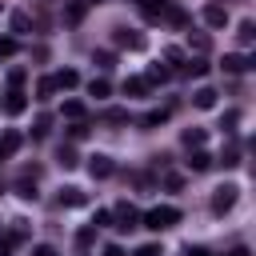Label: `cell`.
Wrapping results in <instances>:
<instances>
[{"label": "cell", "mask_w": 256, "mask_h": 256, "mask_svg": "<svg viewBox=\"0 0 256 256\" xmlns=\"http://www.w3.org/2000/svg\"><path fill=\"white\" fill-rule=\"evenodd\" d=\"M140 220H144V228H152V232H164V228L180 224V208H172V204H156V208H148Z\"/></svg>", "instance_id": "6da1fadb"}, {"label": "cell", "mask_w": 256, "mask_h": 256, "mask_svg": "<svg viewBox=\"0 0 256 256\" xmlns=\"http://www.w3.org/2000/svg\"><path fill=\"white\" fill-rule=\"evenodd\" d=\"M116 172V164H112V156H104V152H96V156H88V176L92 180H108Z\"/></svg>", "instance_id": "7a4b0ae2"}, {"label": "cell", "mask_w": 256, "mask_h": 256, "mask_svg": "<svg viewBox=\"0 0 256 256\" xmlns=\"http://www.w3.org/2000/svg\"><path fill=\"white\" fill-rule=\"evenodd\" d=\"M0 108H4L8 116H20V112L28 108V96H24L20 88H8V92H4V100H0Z\"/></svg>", "instance_id": "3957f363"}, {"label": "cell", "mask_w": 256, "mask_h": 256, "mask_svg": "<svg viewBox=\"0 0 256 256\" xmlns=\"http://www.w3.org/2000/svg\"><path fill=\"white\" fill-rule=\"evenodd\" d=\"M112 220H116L112 228H120V232H128V228H136V224H140V212H136L132 204H120V208L112 212Z\"/></svg>", "instance_id": "277c9868"}, {"label": "cell", "mask_w": 256, "mask_h": 256, "mask_svg": "<svg viewBox=\"0 0 256 256\" xmlns=\"http://www.w3.org/2000/svg\"><path fill=\"white\" fill-rule=\"evenodd\" d=\"M236 184H224V188H216V196H212V212H228L232 204H236Z\"/></svg>", "instance_id": "5b68a950"}, {"label": "cell", "mask_w": 256, "mask_h": 256, "mask_svg": "<svg viewBox=\"0 0 256 256\" xmlns=\"http://www.w3.org/2000/svg\"><path fill=\"white\" fill-rule=\"evenodd\" d=\"M52 84H56V92H72V88L80 84V72H76V68H60V72L52 76Z\"/></svg>", "instance_id": "8992f818"}, {"label": "cell", "mask_w": 256, "mask_h": 256, "mask_svg": "<svg viewBox=\"0 0 256 256\" xmlns=\"http://www.w3.org/2000/svg\"><path fill=\"white\" fill-rule=\"evenodd\" d=\"M112 40H116L120 48H132V52H140V48H144V36H140V32H128V28H116V36H112Z\"/></svg>", "instance_id": "52a82bcc"}, {"label": "cell", "mask_w": 256, "mask_h": 256, "mask_svg": "<svg viewBox=\"0 0 256 256\" xmlns=\"http://www.w3.org/2000/svg\"><path fill=\"white\" fill-rule=\"evenodd\" d=\"M204 24H208V28H224V24H228V8L208 4V8H204Z\"/></svg>", "instance_id": "ba28073f"}, {"label": "cell", "mask_w": 256, "mask_h": 256, "mask_svg": "<svg viewBox=\"0 0 256 256\" xmlns=\"http://www.w3.org/2000/svg\"><path fill=\"white\" fill-rule=\"evenodd\" d=\"M88 96H96V100H108V96H112V84H108L104 76H92V80H88Z\"/></svg>", "instance_id": "9c48e42d"}, {"label": "cell", "mask_w": 256, "mask_h": 256, "mask_svg": "<svg viewBox=\"0 0 256 256\" xmlns=\"http://www.w3.org/2000/svg\"><path fill=\"white\" fill-rule=\"evenodd\" d=\"M148 88H152V84H148L144 76H128V80H124V96H148Z\"/></svg>", "instance_id": "30bf717a"}, {"label": "cell", "mask_w": 256, "mask_h": 256, "mask_svg": "<svg viewBox=\"0 0 256 256\" xmlns=\"http://www.w3.org/2000/svg\"><path fill=\"white\" fill-rule=\"evenodd\" d=\"M84 12H88V0H72V4L64 8V20H68V24H80Z\"/></svg>", "instance_id": "8fae6325"}, {"label": "cell", "mask_w": 256, "mask_h": 256, "mask_svg": "<svg viewBox=\"0 0 256 256\" xmlns=\"http://www.w3.org/2000/svg\"><path fill=\"white\" fill-rule=\"evenodd\" d=\"M192 104H196V108H212V104H216V88H196V92H192Z\"/></svg>", "instance_id": "7c38bea8"}, {"label": "cell", "mask_w": 256, "mask_h": 256, "mask_svg": "<svg viewBox=\"0 0 256 256\" xmlns=\"http://www.w3.org/2000/svg\"><path fill=\"white\" fill-rule=\"evenodd\" d=\"M188 168H192V172H204V168H212V156H208L204 148H196V152L188 156Z\"/></svg>", "instance_id": "4fadbf2b"}, {"label": "cell", "mask_w": 256, "mask_h": 256, "mask_svg": "<svg viewBox=\"0 0 256 256\" xmlns=\"http://www.w3.org/2000/svg\"><path fill=\"white\" fill-rule=\"evenodd\" d=\"M16 148H20V132H12V128H8V132L0 136V156H12Z\"/></svg>", "instance_id": "5bb4252c"}, {"label": "cell", "mask_w": 256, "mask_h": 256, "mask_svg": "<svg viewBox=\"0 0 256 256\" xmlns=\"http://www.w3.org/2000/svg\"><path fill=\"white\" fill-rule=\"evenodd\" d=\"M8 24H12V32H16V36H24V32L32 28V16H28V12H12V20H8Z\"/></svg>", "instance_id": "9a60e30c"}, {"label": "cell", "mask_w": 256, "mask_h": 256, "mask_svg": "<svg viewBox=\"0 0 256 256\" xmlns=\"http://www.w3.org/2000/svg\"><path fill=\"white\" fill-rule=\"evenodd\" d=\"M180 72H184V76H204V72H208V64H204V56H196V60H184V64H180Z\"/></svg>", "instance_id": "2e32d148"}, {"label": "cell", "mask_w": 256, "mask_h": 256, "mask_svg": "<svg viewBox=\"0 0 256 256\" xmlns=\"http://www.w3.org/2000/svg\"><path fill=\"white\" fill-rule=\"evenodd\" d=\"M52 96H56L52 76H40V80H36V100H52Z\"/></svg>", "instance_id": "e0dca14e"}, {"label": "cell", "mask_w": 256, "mask_h": 256, "mask_svg": "<svg viewBox=\"0 0 256 256\" xmlns=\"http://www.w3.org/2000/svg\"><path fill=\"white\" fill-rule=\"evenodd\" d=\"M164 120H168V108H152V112H144V116H140V124H144V128H156V124H164Z\"/></svg>", "instance_id": "ac0fdd59"}, {"label": "cell", "mask_w": 256, "mask_h": 256, "mask_svg": "<svg viewBox=\"0 0 256 256\" xmlns=\"http://www.w3.org/2000/svg\"><path fill=\"white\" fill-rule=\"evenodd\" d=\"M60 204L80 208V204H84V192H80V188H60Z\"/></svg>", "instance_id": "d6986e66"}, {"label": "cell", "mask_w": 256, "mask_h": 256, "mask_svg": "<svg viewBox=\"0 0 256 256\" xmlns=\"http://www.w3.org/2000/svg\"><path fill=\"white\" fill-rule=\"evenodd\" d=\"M244 68H252L248 56H224V72H244Z\"/></svg>", "instance_id": "ffe728a7"}, {"label": "cell", "mask_w": 256, "mask_h": 256, "mask_svg": "<svg viewBox=\"0 0 256 256\" xmlns=\"http://www.w3.org/2000/svg\"><path fill=\"white\" fill-rule=\"evenodd\" d=\"M64 116L68 120H84V104L80 100H64Z\"/></svg>", "instance_id": "44dd1931"}, {"label": "cell", "mask_w": 256, "mask_h": 256, "mask_svg": "<svg viewBox=\"0 0 256 256\" xmlns=\"http://www.w3.org/2000/svg\"><path fill=\"white\" fill-rule=\"evenodd\" d=\"M184 144L188 148H200L204 144V128H184Z\"/></svg>", "instance_id": "7402d4cb"}, {"label": "cell", "mask_w": 256, "mask_h": 256, "mask_svg": "<svg viewBox=\"0 0 256 256\" xmlns=\"http://www.w3.org/2000/svg\"><path fill=\"white\" fill-rule=\"evenodd\" d=\"M236 36H240V44H252V36H256V24H252V20H240V32H236Z\"/></svg>", "instance_id": "603a6c76"}, {"label": "cell", "mask_w": 256, "mask_h": 256, "mask_svg": "<svg viewBox=\"0 0 256 256\" xmlns=\"http://www.w3.org/2000/svg\"><path fill=\"white\" fill-rule=\"evenodd\" d=\"M144 80H148V84H164V80H168V68H160V64H156V68H148V76H144Z\"/></svg>", "instance_id": "cb8c5ba5"}, {"label": "cell", "mask_w": 256, "mask_h": 256, "mask_svg": "<svg viewBox=\"0 0 256 256\" xmlns=\"http://www.w3.org/2000/svg\"><path fill=\"white\" fill-rule=\"evenodd\" d=\"M104 120H108V124H128V112H124V108H108Z\"/></svg>", "instance_id": "d4e9b609"}, {"label": "cell", "mask_w": 256, "mask_h": 256, "mask_svg": "<svg viewBox=\"0 0 256 256\" xmlns=\"http://www.w3.org/2000/svg\"><path fill=\"white\" fill-rule=\"evenodd\" d=\"M60 164H64V168H76V164H80V160H76V152H72L68 144L60 148Z\"/></svg>", "instance_id": "484cf974"}, {"label": "cell", "mask_w": 256, "mask_h": 256, "mask_svg": "<svg viewBox=\"0 0 256 256\" xmlns=\"http://www.w3.org/2000/svg\"><path fill=\"white\" fill-rule=\"evenodd\" d=\"M4 56H16V40L12 36H0V60Z\"/></svg>", "instance_id": "4316f807"}, {"label": "cell", "mask_w": 256, "mask_h": 256, "mask_svg": "<svg viewBox=\"0 0 256 256\" xmlns=\"http://www.w3.org/2000/svg\"><path fill=\"white\" fill-rule=\"evenodd\" d=\"M188 44H192L196 52H208V36H204V32H196V36H188Z\"/></svg>", "instance_id": "83f0119b"}, {"label": "cell", "mask_w": 256, "mask_h": 256, "mask_svg": "<svg viewBox=\"0 0 256 256\" xmlns=\"http://www.w3.org/2000/svg\"><path fill=\"white\" fill-rule=\"evenodd\" d=\"M92 60H96V64H100V68H112V60H116V56H112V52H108V48H100V52H96V56H92Z\"/></svg>", "instance_id": "f1b7e54d"}, {"label": "cell", "mask_w": 256, "mask_h": 256, "mask_svg": "<svg viewBox=\"0 0 256 256\" xmlns=\"http://www.w3.org/2000/svg\"><path fill=\"white\" fill-rule=\"evenodd\" d=\"M68 136H72V140H84V136H88V124H84V120H76V124L68 128Z\"/></svg>", "instance_id": "f546056e"}, {"label": "cell", "mask_w": 256, "mask_h": 256, "mask_svg": "<svg viewBox=\"0 0 256 256\" xmlns=\"http://www.w3.org/2000/svg\"><path fill=\"white\" fill-rule=\"evenodd\" d=\"M16 196H24V200H36V188H32L28 180H20V184H16Z\"/></svg>", "instance_id": "4dcf8cb0"}, {"label": "cell", "mask_w": 256, "mask_h": 256, "mask_svg": "<svg viewBox=\"0 0 256 256\" xmlns=\"http://www.w3.org/2000/svg\"><path fill=\"white\" fill-rule=\"evenodd\" d=\"M20 84H24V68H12L8 72V88H20Z\"/></svg>", "instance_id": "1f68e13d"}, {"label": "cell", "mask_w": 256, "mask_h": 256, "mask_svg": "<svg viewBox=\"0 0 256 256\" xmlns=\"http://www.w3.org/2000/svg\"><path fill=\"white\" fill-rule=\"evenodd\" d=\"M92 224H96V228H108V224H112V212H108V208H100V212H96V220H92Z\"/></svg>", "instance_id": "d6a6232c"}, {"label": "cell", "mask_w": 256, "mask_h": 256, "mask_svg": "<svg viewBox=\"0 0 256 256\" xmlns=\"http://www.w3.org/2000/svg\"><path fill=\"white\" fill-rule=\"evenodd\" d=\"M136 256H164V252H160V244H140Z\"/></svg>", "instance_id": "836d02e7"}, {"label": "cell", "mask_w": 256, "mask_h": 256, "mask_svg": "<svg viewBox=\"0 0 256 256\" xmlns=\"http://www.w3.org/2000/svg\"><path fill=\"white\" fill-rule=\"evenodd\" d=\"M164 60H168V64H180L184 52H180V48H164Z\"/></svg>", "instance_id": "e575fe53"}, {"label": "cell", "mask_w": 256, "mask_h": 256, "mask_svg": "<svg viewBox=\"0 0 256 256\" xmlns=\"http://www.w3.org/2000/svg\"><path fill=\"white\" fill-rule=\"evenodd\" d=\"M92 240H96V232H92V228H84V232H80V236H76V244H80V248H88V244H92Z\"/></svg>", "instance_id": "d590c367"}, {"label": "cell", "mask_w": 256, "mask_h": 256, "mask_svg": "<svg viewBox=\"0 0 256 256\" xmlns=\"http://www.w3.org/2000/svg\"><path fill=\"white\" fill-rule=\"evenodd\" d=\"M12 248H16V240H12V236H4V240H0V256H12Z\"/></svg>", "instance_id": "8d00e7d4"}, {"label": "cell", "mask_w": 256, "mask_h": 256, "mask_svg": "<svg viewBox=\"0 0 256 256\" xmlns=\"http://www.w3.org/2000/svg\"><path fill=\"white\" fill-rule=\"evenodd\" d=\"M32 256H56V248H52V244H36V248H32Z\"/></svg>", "instance_id": "74e56055"}, {"label": "cell", "mask_w": 256, "mask_h": 256, "mask_svg": "<svg viewBox=\"0 0 256 256\" xmlns=\"http://www.w3.org/2000/svg\"><path fill=\"white\" fill-rule=\"evenodd\" d=\"M44 132H48V116H40V120H36V128H32V136H44Z\"/></svg>", "instance_id": "f35d334b"}, {"label": "cell", "mask_w": 256, "mask_h": 256, "mask_svg": "<svg viewBox=\"0 0 256 256\" xmlns=\"http://www.w3.org/2000/svg\"><path fill=\"white\" fill-rule=\"evenodd\" d=\"M104 256H124V252H120L116 244H108V248H104Z\"/></svg>", "instance_id": "ab89813d"}, {"label": "cell", "mask_w": 256, "mask_h": 256, "mask_svg": "<svg viewBox=\"0 0 256 256\" xmlns=\"http://www.w3.org/2000/svg\"><path fill=\"white\" fill-rule=\"evenodd\" d=\"M184 256H208V252H204V248H188Z\"/></svg>", "instance_id": "60d3db41"}]
</instances>
